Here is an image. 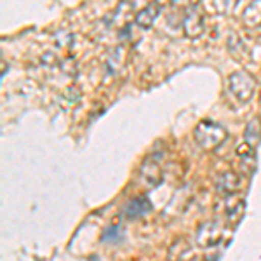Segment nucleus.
<instances>
[{"label":"nucleus","mask_w":261,"mask_h":261,"mask_svg":"<svg viewBox=\"0 0 261 261\" xmlns=\"http://www.w3.org/2000/svg\"><path fill=\"white\" fill-rule=\"evenodd\" d=\"M190 254H192L190 244L185 242V246L181 251L178 249V244H176V246H172V249L169 252V261H185V259H188V256Z\"/></svg>","instance_id":"obj_11"},{"label":"nucleus","mask_w":261,"mask_h":261,"mask_svg":"<svg viewBox=\"0 0 261 261\" xmlns=\"http://www.w3.org/2000/svg\"><path fill=\"white\" fill-rule=\"evenodd\" d=\"M161 14V6L159 4H148L146 7H143V9L136 14V24L141 28H150L151 24H153V21L157 19V16Z\"/></svg>","instance_id":"obj_8"},{"label":"nucleus","mask_w":261,"mask_h":261,"mask_svg":"<svg viewBox=\"0 0 261 261\" xmlns=\"http://www.w3.org/2000/svg\"><path fill=\"white\" fill-rule=\"evenodd\" d=\"M242 19L247 27H258L261 24V2H252L246 7L242 14Z\"/></svg>","instance_id":"obj_10"},{"label":"nucleus","mask_w":261,"mask_h":261,"mask_svg":"<svg viewBox=\"0 0 261 261\" xmlns=\"http://www.w3.org/2000/svg\"><path fill=\"white\" fill-rule=\"evenodd\" d=\"M261 141V117H254L247 122L246 130H244V143L251 145L252 148L259 145Z\"/></svg>","instance_id":"obj_9"},{"label":"nucleus","mask_w":261,"mask_h":261,"mask_svg":"<svg viewBox=\"0 0 261 261\" xmlns=\"http://www.w3.org/2000/svg\"><path fill=\"white\" fill-rule=\"evenodd\" d=\"M193 136L202 150H216L228 138V130L213 120H202L193 130Z\"/></svg>","instance_id":"obj_1"},{"label":"nucleus","mask_w":261,"mask_h":261,"mask_svg":"<svg viewBox=\"0 0 261 261\" xmlns=\"http://www.w3.org/2000/svg\"><path fill=\"white\" fill-rule=\"evenodd\" d=\"M237 155L242 159L244 164H246V161H249L252 166H254L256 157H254V148H252L251 145H247V143H241V145L237 146Z\"/></svg>","instance_id":"obj_12"},{"label":"nucleus","mask_w":261,"mask_h":261,"mask_svg":"<svg viewBox=\"0 0 261 261\" xmlns=\"http://www.w3.org/2000/svg\"><path fill=\"white\" fill-rule=\"evenodd\" d=\"M150 211H151V204L145 195L134 197V199L127 200L124 209H122V213H124V216L127 220H138V218L146 216Z\"/></svg>","instance_id":"obj_4"},{"label":"nucleus","mask_w":261,"mask_h":261,"mask_svg":"<svg viewBox=\"0 0 261 261\" xmlns=\"http://www.w3.org/2000/svg\"><path fill=\"white\" fill-rule=\"evenodd\" d=\"M242 214H244V202L242 200H237L233 205H230V207L226 209V218H228V221H231V223H237L242 218Z\"/></svg>","instance_id":"obj_13"},{"label":"nucleus","mask_w":261,"mask_h":261,"mask_svg":"<svg viewBox=\"0 0 261 261\" xmlns=\"http://www.w3.org/2000/svg\"><path fill=\"white\" fill-rule=\"evenodd\" d=\"M103 241L105 242H117L120 241V226L112 225L103 231Z\"/></svg>","instance_id":"obj_14"},{"label":"nucleus","mask_w":261,"mask_h":261,"mask_svg":"<svg viewBox=\"0 0 261 261\" xmlns=\"http://www.w3.org/2000/svg\"><path fill=\"white\" fill-rule=\"evenodd\" d=\"M242 188V178L233 171H226L223 174L218 176L216 179V190L226 195H233L235 192H239Z\"/></svg>","instance_id":"obj_5"},{"label":"nucleus","mask_w":261,"mask_h":261,"mask_svg":"<svg viewBox=\"0 0 261 261\" xmlns=\"http://www.w3.org/2000/svg\"><path fill=\"white\" fill-rule=\"evenodd\" d=\"M141 179L145 181V185L148 183L150 187H157L162 181V169H161V162H157L153 157H148L143 162L141 169H140Z\"/></svg>","instance_id":"obj_6"},{"label":"nucleus","mask_w":261,"mask_h":261,"mask_svg":"<svg viewBox=\"0 0 261 261\" xmlns=\"http://www.w3.org/2000/svg\"><path fill=\"white\" fill-rule=\"evenodd\" d=\"M183 28H185V33L188 37H197L202 33V28H204V21H202V16L200 12L197 11L195 6H192L190 9L187 11L183 18Z\"/></svg>","instance_id":"obj_7"},{"label":"nucleus","mask_w":261,"mask_h":261,"mask_svg":"<svg viewBox=\"0 0 261 261\" xmlns=\"http://www.w3.org/2000/svg\"><path fill=\"white\" fill-rule=\"evenodd\" d=\"M223 237V228L220 223L216 221H207L204 223V225L199 226V230H197L195 233V244L199 247H204V249H207V247H214L218 242L221 241Z\"/></svg>","instance_id":"obj_3"},{"label":"nucleus","mask_w":261,"mask_h":261,"mask_svg":"<svg viewBox=\"0 0 261 261\" xmlns=\"http://www.w3.org/2000/svg\"><path fill=\"white\" fill-rule=\"evenodd\" d=\"M228 89L239 101L247 103V101L252 98V94H254L256 81L252 75L247 73V71L237 70L228 77Z\"/></svg>","instance_id":"obj_2"}]
</instances>
